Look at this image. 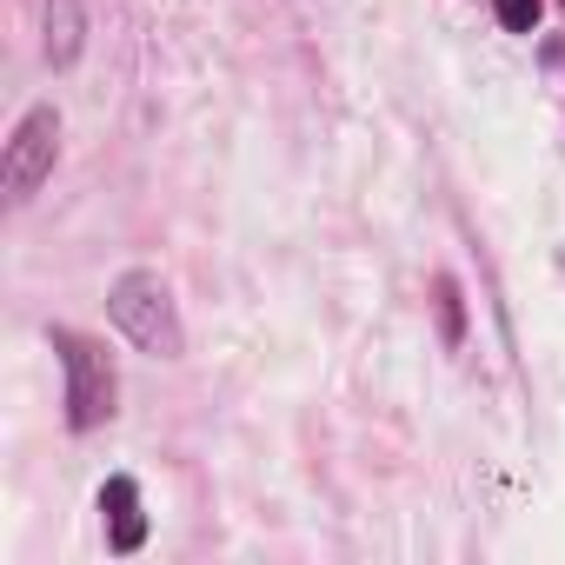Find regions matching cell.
Masks as SVG:
<instances>
[{
	"instance_id": "3",
	"label": "cell",
	"mask_w": 565,
	"mask_h": 565,
	"mask_svg": "<svg viewBox=\"0 0 565 565\" xmlns=\"http://www.w3.org/2000/svg\"><path fill=\"white\" fill-rule=\"evenodd\" d=\"M54 140H61V120H54V107H34L21 127H14V140H8V193L14 200H28L47 173H54Z\"/></svg>"
},
{
	"instance_id": "4",
	"label": "cell",
	"mask_w": 565,
	"mask_h": 565,
	"mask_svg": "<svg viewBox=\"0 0 565 565\" xmlns=\"http://www.w3.org/2000/svg\"><path fill=\"white\" fill-rule=\"evenodd\" d=\"M134 505H140V499H134V479H107V512H114V545H120V552H134L140 532H147Z\"/></svg>"
},
{
	"instance_id": "1",
	"label": "cell",
	"mask_w": 565,
	"mask_h": 565,
	"mask_svg": "<svg viewBox=\"0 0 565 565\" xmlns=\"http://www.w3.org/2000/svg\"><path fill=\"white\" fill-rule=\"evenodd\" d=\"M114 320H120V333H127L134 347H147V353H160V360L180 353V320H173L167 287H160L153 273H127L120 287H114Z\"/></svg>"
},
{
	"instance_id": "5",
	"label": "cell",
	"mask_w": 565,
	"mask_h": 565,
	"mask_svg": "<svg viewBox=\"0 0 565 565\" xmlns=\"http://www.w3.org/2000/svg\"><path fill=\"white\" fill-rule=\"evenodd\" d=\"M499 21H505V28H519V34H525V28H532V21H539V0H499Z\"/></svg>"
},
{
	"instance_id": "2",
	"label": "cell",
	"mask_w": 565,
	"mask_h": 565,
	"mask_svg": "<svg viewBox=\"0 0 565 565\" xmlns=\"http://www.w3.org/2000/svg\"><path fill=\"white\" fill-rule=\"evenodd\" d=\"M54 340H61V360H67V406H74V426L87 433V426H100V419L114 413V373H107V360H100L94 340H81V333H54Z\"/></svg>"
}]
</instances>
